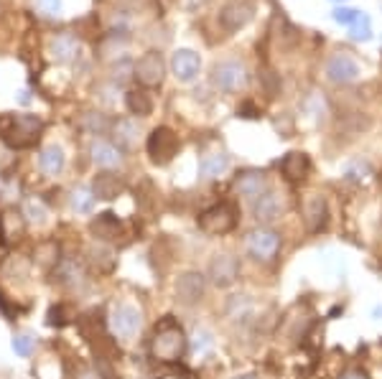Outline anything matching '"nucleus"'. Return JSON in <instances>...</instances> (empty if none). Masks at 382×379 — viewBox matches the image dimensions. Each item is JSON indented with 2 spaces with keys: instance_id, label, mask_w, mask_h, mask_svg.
<instances>
[{
  "instance_id": "obj_1",
  "label": "nucleus",
  "mask_w": 382,
  "mask_h": 379,
  "mask_svg": "<svg viewBox=\"0 0 382 379\" xmlns=\"http://www.w3.org/2000/svg\"><path fill=\"white\" fill-rule=\"evenodd\" d=\"M41 130H44V120L38 115H0V138L16 151L31 148L41 138Z\"/></svg>"
},
{
  "instance_id": "obj_2",
  "label": "nucleus",
  "mask_w": 382,
  "mask_h": 379,
  "mask_svg": "<svg viewBox=\"0 0 382 379\" xmlns=\"http://www.w3.org/2000/svg\"><path fill=\"white\" fill-rule=\"evenodd\" d=\"M186 346H189V339H186L184 329L178 326L176 321L166 318L156 326L151 339V356L156 361H163V364H171L178 361L186 354Z\"/></svg>"
},
{
  "instance_id": "obj_3",
  "label": "nucleus",
  "mask_w": 382,
  "mask_h": 379,
  "mask_svg": "<svg viewBox=\"0 0 382 379\" xmlns=\"http://www.w3.org/2000/svg\"><path fill=\"white\" fill-rule=\"evenodd\" d=\"M250 74L248 66L237 59H224V62H216L212 66V87L224 92V95H235L248 87Z\"/></svg>"
},
{
  "instance_id": "obj_4",
  "label": "nucleus",
  "mask_w": 382,
  "mask_h": 379,
  "mask_svg": "<svg viewBox=\"0 0 382 379\" xmlns=\"http://www.w3.org/2000/svg\"><path fill=\"white\" fill-rule=\"evenodd\" d=\"M199 229L209 237H222V234H229L237 227V209L229 202L214 204V206L204 209L199 214Z\"/></svg>"
},
{
  "instance_id": "obj_5",
  "label": "nucleus",
  "mask_w": 382,
  "mask_h": 379,
  "mask_svg": "<svg viewBox=\"0 0 382 379\" xmlns=\"http://www.w3.org/2000/svg\"><path fill=\"white\" fill-rule=\"evenodd\" d=\"M178 135L173 133L171 127H156L146 140V151L151 156V161L156 165H166L176 158L178 153Z\"/></svg>"
},
{
  "instance_id": "obj_6",
  "label": "nucleus",
  "mask_w": 382,
  "mask_h": 379,
  "mask_svg": "<svg viewBox=\"0 0 382 379\" xmlns=\"http://www.w3.org/2000/svg\"><path fill=\"white\" fill-rule=\"evenodd\" d=\"M280 245H283L280 234L267 227L253 229V232H248V237H245V247H248L250 257L260 260V262H270V260L280 252Z\"/></svg>"
},
{
  "instance_id": "obj_7",
  "label": "nucleus",
  "mask_w": 382,
  "mask_h": 379,
  "mask_svg": "<svg viewBox=\"0 0 382 379\" xmlns=\"http://www.w3.org/2000/svg\"><path fill=\"white\" fill-rule=\"evenodd\" d=\"M324 74L331 84H352L359 79L362 69H359V64L352 54L347 51H337V54H331L326 59V66H324Z\"/></svg>"
},
{
  "instance_id": "obj_8",
  "label": "nucleus",
  "mask_w": 382,
  "mask_h": 379,
  "mask_svg": "<svg viewBox=\"0 0 382 379\" xmlns=\"http://www.w3.org/2000/svg\"><path fill=\"white\" fill-rule=\"evenodd\" d=\"M143 326V313L130 303H117L110 310V329L117 339H133Z\"/></svg>"
},
{
  "instance_id": "obj_9",
  "label": "nucleus",
  "mask_w": 382,
  "mask_h": 379,
  "mask_svg": "<svg viewBox=\"0 0 382 379\" xmlns=\"http://www.w3.org/2000/svg\"><path fill=\"white\" fill-rule=\"evenodd\" d=\"M133 76L143 87H161L166 76V62L163 57H161V51H146V54L135 62Z\"/></svg>"
},
{
  "instance_id": "obj_10",
  "label": "nucleus",
  "mask_w": 382,
  "mask_h": 379,
  "mask_svg": "<svg viewBox=\"0 0 382 379\" xmlns=\"http://www.w3.org/2000/svg\"><path fill=\"white\" fill-rule=\"evenodd\" d=\"M255 16V3L253 0H227L219 11V25H222L227 33H235L240 28L253 21Z\"/></svg>"
},
{
  "instance_id": "obj_11",
  "label": "nucleus",
  "mask_w": 382,
  "mask_h": 379,
  "mask_svg": "<svg viewBox=\"0 0 382 379\" xmlns=\"http://www.w3.org/2000/svg\"><path fill=\"white\" fill-rule=\"evenodd\" d=\"M173 291H176V298L184 305H197L207 296V278L197 270H186L176 278Z\"/></svg>"
},
{
  "instance_id": "obj_12",
  "label": "nucleus",
  "mask_w": 382,
  "mask_h": 379,
  "mask_svg": "<svg viewBox=\"0 0 382 379\" xmlns=\"http://www.w3.org/2000/svg\"><path fill=\"white\" fill-rule=\"evenodd\" d=\"M209 280L216 288H229L240 278V262L232 255H214L209 262Z\"/></svg>"
},
{
  "instance_id": "obj_13",
  "label": "nucleus",
  "mask_w": 382,
  "mask_h": 379,
  "mask_svg": "<svg viewBox=\"0 0 382 379\" xmlns=\"http://www.w3.org/2000/svg\"><path fill=\"white\" fill-rule=\"evenodd\" d=\"M171 71L178 82L184 84L194 82L199 76V71H202V57L191 49H176L171 57Z\"/></svg>"
},
{
  "instance_id": "obj_14",
  "label": "nucleus",
  "mask_w": 382,
  "mask_h": 379,
  "mask_svg": "<svg viewBox=\"0 0 382 379\" xmlns=\"http://www.w3.org/2000/svg\"><path fill=\"white\" fill-rule=\"evenodd\" d=\"M303 221L306 229L311 234L324 232L326 224H329V204L321 194H311L303 202Z\"/></svg>"
},
{
  "instance_id": "obj_15",
  "label": "nucleus",
  "mask_w": 382,
  "mask_h": 379,
  "mask_svg": "<svg viewBox=\"0 0 382 379\" xmlns=\"http://www.w3.org/2000/svg\"><path fill=\"white\" fill-rule=\"evenodd\" d=\"M283 199H280V194H275V191H265L262 196H257L253 202V216L260 224H273V221L280 219V214H283Z\"/></svg>"
},
{
  "instance_id": "obj_16",
  "label": "nucleus",
  "mask_w": 382,
  "mask_h": 379,
  "mask_svg": "<svg viewBox=\"0 0 382 379\" xmlns=\"http://www.w3.org/2000/svg\"><path fill=\"white\" fill-rule=\"evenodd\" d=\"M267 191V176L262 171H255V168H248V171L237 173L235 178V194L245 196V199H257Z\"/></svg>"
},
{
  "instance_id": "obj_17",
  "label": "nucleus",
  "mask_w": 382,
  "mask_h": 379,
  "mask_svg": "<svg viewBox=\"0 0 382 379\" xmlns=\"http://www.w3.org/2000/svg\"><path fill=\"white\" fill-rule=\"evenodd\" d=\"M89 229L95 237H100L102 242H117L120 237H125V229H122V221L112 214V211H105V214H97V219L89 221Z\"/></svg>"
},
{
  "instance_id": "obj_18",
  "label": "nucleus",
  "mask_w": 382,
  "mask_h": 379,
  "mask_svg": "<svg viewBox=\"0 0 382 379\" xmlns=\"http://www.w3.org/2000/svg\"><path fill=\"white\" fill-rule=\"evenodd\" d=\"M122 191H125V181L120 176H115V173H97L95 181H92V194H95V199H102V202H112Z\"/></svg>"
},
{
  "instance_id": "obj_19",
  "label": "nucleus",
  "mask_w": 382,
  "mask_h": 379,
  "mask_svg": "<svg viewBox=\"0 0 382 379\" xmlns=\"http://www.w3.org/2000/svg\"><path fill=\"white\" fill-rule=\"evenodd\" d=\"M51 59L59 64H69L74 62L76 57H79V38L74 36V33L64 31L59 33L54 41H51Z\"/></svg>"
},
{
  "instance_id": "obj_20",
  "label": "nucleus",
  "mask_w": 382,
  "mask_h": 379,
  "mask_svg": "<svg viewBox=\"0 0 382 379\" xmlns=\"http://www.w3.org/2000/svg\"><path fill=\"white\" fill-rule=\"evenodd\" d=\"M87 265L92 267L97 275H110V272L115 270V265H117V257H115V252L108 245H100V242H97V245H89L87 250Z\"/></svg>"
},
{
  "instance_id": "obj_21",
  "label": "nucleus",
  "mask_w": 382,
  "mask_h": 379,
  "mask_svg": "<svg viewBox=\"0 0 382 379\" xmlns=\"http://www.w3.org/2000/svg\"><path fill=\"white\" fill-rule=\"evenodd\" d=\"M280 171H283V176H286L288 181H303V178L308 176V171H311V161H308L306 153L293 151L283 158Z\"/></svg>"
},
{
  "instance_id": "obj_22",
  "label": "nucleus",
  "mask_w": 382,
  "mask_h": 379,
  "mask_svg": "<svg viewBox=\"0 0 382 379\" xmlns=\"http://www.w3.org/2000/svg\"><path fill=\"white\" fill-rule=\"evenodd\" d=\"M92 161H95L100 168H105V171L117 168V165L122 163L120 148L108 143V140H95V143H92Z\"/></svg>"
},
{
  "instance_id": "obj_23",
  "label": "nucleus",
  "mask_w": 382,
  "mask_h": 379,
  "mask_svg": "<svg viewBox=\"0 0 382 379\" xmlns=\"http://www.w3.org/2000/svg\"><path fill=\"white\" fill-rule=\"evenodd\" d=\"M66 165V153L62 146H46L44 151L38 153V168L46 173V176H59Z\"/></svg>"
},
{
  "instance_id": "obj_24",
  "label": "nucleus",
  "mask_w": 382,
  "mask_h": 379,
  "mask_svg": "<svg viewBox=\"0 0 382 379\" xmlns=\"http://www.w3.org/2000/svg\"><path fill=\"white\" fill-rule=\"evenodd\" d=\"M229 168V156L227 153H209L199 161V178L202 181H212V178H219L222 173H227Z\"/></svg>"
},
{
  "instance_id": "obj_25",
  "label": "nucleus",
  "mask_w": 382,
  "mask_h": 379,
  "mask_svg": "<svg viewBox=\"0 0 382 379\" xmlns=\"http://www.w3.org/2000/svg\"><path fill=\"white\" fill-rule=\"evenodd\" d=\"M125 107L130 115L138 117H148L153 112V100L146 89H127L125 92Z\"/></svg>"
},
{
  "instance_id": "obj_26",
  "label": "nucleus",
  "mask_w": 382,
  "mask_h": 379,
  "mask_svg": "<svg viewBox=\"0 0 382 379\" xmlns=\"http://www.w3.org/2000/svg\"><path fill=\"white\" fill-rule=\"evenodd\" d=\"M57 280L66 288H71V291H76L84 283V272L76 265V260H62L57 267Z\"/></svg>"
},
{
  "instance_id": "obj_27",
  "label": "nucleus",
  "mask_w": 382,
  "mask_h": 379,
  "mask_svg": "<svg viewBox=\"0 0 382 379\" xmlns=\"http://www.w3.org/2000/svg\"><path fill=\"white\" fill-rule=\"evenodd\" d=\"M112 135L117 140V146L133 151L138 146V122L135 120H117L112 125Z\"/></svg>"
},
{
  "instance_id": "obj_28",
  "label": "nucleus",
  "mask_w": 382,
  "mask_h": 379,
  "mask_svg": "<svg viewBox=\"0 0 382 379\" xmlns=\"http://www.w3.org/2000/svg\"><path fill=\"white\" fill-rule=\"evenodd\" d=\"M21 234H23V214L13 211V209L3 211V216H0V237L3 240H18Z\"/></svg>"
},
{
  "instance_id": "obj_29",
  "label": "nucleus",
  "mask_w": 382,
  "mask_h": 379,
  "mask_svg": "<svg viewBox=\"0 0 382 379\" xmlns=\"http://www.w3.org/2000/svg\"><path fill=\"white\" fill-rule=\"evenodd\" d=\"M69 204H71V209H74L76 214H89V211L95 209V194H92V189L76 186V189L71 191V196H69Z\"/></svg>"
},
{
  "instance_id": "obj_30",
  "label": "nucleus",
  "mask_w": 382,
  "mask_h": 379,
  "mask_svg": "<svg viewBox=\"0 0 382 379\" xmlns=\"http://www.w3.org/2000/svg\"><path fill=\"white\" fill-rule=\"evenodd\" d=\"M11 349L16 351V356H21V359H28V356L36 351V336H31V334H16L11 339Z\"/></svg>"
},
{
  "instance_id": "obj_31",
  "label": "nucleus",
  "mask_w": 382,
  "mask_h": 379,
  "mask_svg": "<svg viewBox=\"0 0 382 379\" xmlns=\"http://www.w3.org/2000/svg\"><path fill=\"white\" fill-rule=\"evenodd\" d=\"M369 173H372V168H369L367 161H352V163L344 165V176L349 178V181H357V184L367 181Z\"/></svg>"
},
{
  "instance_id": "obj_32",
  "label": "nucleus",
  "mask_w": 382,
  "mask_h": 379,
  "mask_svg": "<svg viewBox=\"0 0 382 379\" xmlns=\"http://www.w3.org/2000/svg\"><path fill=\"white\" fill-rule=\"evenodd\" d=\"M23 216L31 221V224H44L49 211H46V206L38 202V199H28V202L23 204Z\"/></svg>"
},
{
  "instance_id": "obj_33",
  "label": "nucleus",
  "mask_w": 382,
  "mask_h": 379,
  "mask_svg": "<svg viewBox=\"0 0 382 379\" xmlns=\"http://www.w3.org/2000/svg\"><path fill=\"white\" fill-rule=\"evenodd\" d=\"M349 36L354 41H369L372 38V21H369V16L359 13V18L349 25Z\"/></svg>"
},
{
  "instance_id": "obj_34",
  "label": "nucleus",
  "mask_w": 382,
  "mask_h": 379,
  "mask_svg": "<svg viewBox=\"0 0 382 379\" xmlns=\"http://www.w3.org/2000/svg\"><path fill=\"white\" fill-rule=\"evenodd\" d=\"M84 127H87L89 133H95V135H102L105 130L110 127V122L102 117L100 112H89V115H84Z\"/></svg>"
},
{
  "instance_id": "obj_35",
  "label": "nucleus",
  "mask_w": 382,
  "mask_h": 379,
  "mask_svg": "<svg viewBox=\"0 0 382 379\" xmlns=\"http://www.w3.org/2000/svg\"><path fill=\"white\" fill-rule=\"evenodd\" d=\"M38 11L44 13V16H49V18H59L64 11V3L62 0H36Z\"/></svg>"
},
{
  "instance_id": "obj_36",
  "label": "nucleus",
  "mask_w": 382,
  "mask_h": 379,
  "mask_svg": "<svg viewBox=\"0 0 382 379\" xmlns=\"http://www.w3.org/2000/svg\"><path fill=\"white\" fill-rule=\"evenodd\" d=\"M334 16V21L342 25H352L357 18H359V11H354V8H337V11L331 13Z\"/></svg>"
},
{
  "instance_id": "obj_37",
  "label": "nucleus",
  "mask_w": 382,
  "mask_h": 379,
  "mask_svg": "<svg viewBox=\"0 0 382 379\" xmlns=\"http://www.w3.org/2000/svg\"><path fill=\"white\" fill-rule=\"evenodd\" d=\"M209 346H212L209 331H197V334H194V351H197V354H204Z\"/></svg>"
},
{
  "instance_id": "obj_38",
  "label": "nucleus",
  "mask_w": 382,
  "mask_h": 379,
  "mask_svg": "<svg viewBox=\"0 0 382 379\" xmlns=\"http://www.w3.org/2000/svg\"><path fill=\"white\" fill-rule=\"evenodd\" d=\"M337 379H369V374L364 372V369H359V367H352V369H347V372H342Z\"/></svg>"
},
{
  "instance_id": "obj_39",
  "label": "nucleus",
  "mask_w": 382,
  "mask_h": 379,
  "mask_svg": "<svg viewBox=\"0 0 382 379\" xmlns=\"http://www.w3.org/2000/svg\"><path fill=\"white\" fill-rule=\"evenodd\" d=\"M18 100L23 102V105H28V102H31V97H28V89H21V92H18Z\"/></svg>"
},
{
  "instance_id": "obj_40",
  "label": "nucleus",
  "mask_w": 382,
  "mask_h": 379,
  "mask_svg": "<svg viewBox=\"0 0 382 379\" xmlns=\"http://www.w3.org/2000/svg\"><path fill=\"white\" fill-rule=\"evenodd\" d=\"M235 379H260V377H257V374H240V377Z\"/></svg>"
},
{
  "instance_id": "obj_41",
  "label": "nucleus",
  "mask_w": 382,
  "mask_h": 379,
  "mask_svg": "<svg viewBox=\"0 0 382 379\" xmlns=\"http://www.w3.org/2000/svg\"><path fill=\"white\" fill-rule=\"evenodd\" d=\"M158 379H184V377H178V374H163V377H158Z\"/></svg>"
},
{
  "instance_id": "obj_42",
  "label": "nucleus",
  "mask_w": 382,
  "mask_h": 379,
  "mask_svg": "<svg viewBox=\"0 0 382 379\" xmlns=\"http://www.w3.org/2000/svg\"><path fill=\"white\" fill-rule=\"evenodd\" d=\"M337 3H344V0H337Z\"/></svg>"
},
{
  "instance_id": "obj_43",
  "label": "nucleus",
  "mask_w": 382,
  "mask_h": 379,
  "mask_svg": "<svg viewBox=\"0 0 382 379\" xmlns=\"http://www.w3.org/2000/svg\"><path fill=\"white\" fill-rule=\"evenodd\" d=\"M0 308H3V303H0ZM3 310H6V308H3Z\"/></svg>"
}]
</instances>
